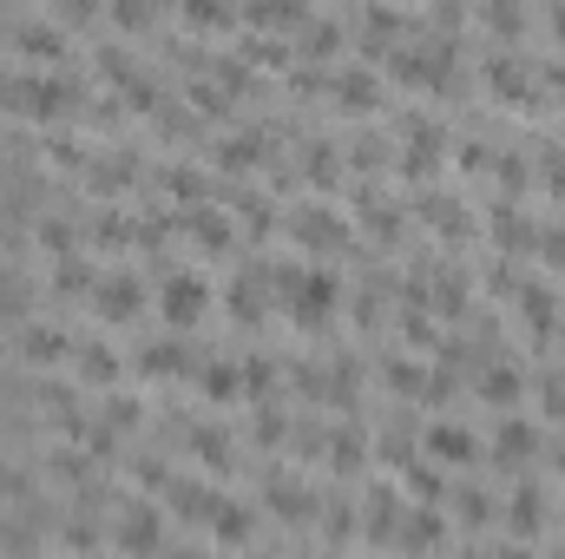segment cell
I'll use <instances>...</instances> for the list:
<instances>
[{
	"label": "cell",
	"mask_w": 565,
	"mask_h": 559,
	"mask_svg": "<svg viewBox=\"0 0 565 559\" xmlns=\"http://www.w3.org/2000/svg\"><path fill=\"white\" fill-rule=\"evenodd\" d=\"M113 547H126V553H158L164 540H171V520H164V507H151V500H126L119 514H113V534H106Z\"/></svg>",
	"instance_id": "1"
},
{
	"label": "cell",
	"mask_w": 565,
	"mask_h": 559,
	"mask_svg": "<svg viewBox=\"0 0 565 559\" xmlns=\"http://www.w3.org/2000/svg\"><path fill=\"white\" fill-rule=\"evenodd\" d=\"M158 309H164V323L171 329H191L204 309H211V296H204V277H164V289H158Z\"/></svg>",
	"instance_id": "2"
},
{
	"label": "cell",
	"mask_w": 565,
	"mask_h": 559,
	"mask_svg": "<svg viewBox=\"0 0 565 559\" xmlns=\"http://www.w3.org/2000/svg\"><path fill=\"white\" fill-rule=\"evenodd\" d=\"M93 296H99L93 309H99L106 323H132V316L145 309V283L139 277H99L93 283Z\"/></svg>",
	"instance_id": "3"
},
{
	"label": "cell",
	"mask_w": 565,
	"mask_h": 559,
	"mask_svg": "<svg viewBox=\"0 0 565 559\" xmlns=\"http://www.w3.org/2000/svg\"><path fill=\"white\" fill-rule=\"evenodd\" d=\"M79 106V86L66 80H26V119H66Z\"/></svg>",
	"instance_id": "4"
},
{
	"label": "cell",
	"mask_w": 565,
	"mask_h": 559,
	"mask_svg": "<svg viewBox=\"0 0 565 559\" xmlns=\"http://www.w3.org/2000/svg\"><path fill=\"white\" fill-rule=\"evenodd\" d=\"M540 454V428L533 421H500V434H493V461L500 467H526Z\"/></svg>",
	"instance_id": "5"
},
{
	"label": "cell",
	"mask_w": 565,
	"mask_h": 559,
	"mask_svg": "<svg viewBox=\"0 0 565 559\" xmlns=\"http://www.w3.org/2000/svg\"><path fill=\"white\" fill-rule=\"evenodd\" d=\"M20 356H26L33 369H53V362H73V342H66L60 329L33 323V329H20Z\"/></svg>",
	"instance_id": "6"
},
{
	"label": "cell",
	"mask_w": 565,
	"mask_h": 559,
	"mask_svg": "<svg viewBox=\"0 0 565 559\" xmlns=\"http://www.w3.org/2000/svg\"><path fill=\"white\" fill-rule=\"evenodd\" d=\"M73 376L93 382V389H113V382H119V356H113L106 342H79V349H73Z\"/></svg>",
	"instance_id": "7"
},
{
	"label": "cell",
	"mask_w": 565,
	"mask_h": 559,
	"mask_svg": "<svg viewBox=\"0 0 565 559\" xmlns=\"http://www.w3.org/2000/svg\"><path fill=\"white\" fill-rule=\"evenodd\" d=\"M13 53H26V60H60V53H66V40H60V27L26 20V27H13Z\"/></svg>",
	"instance_id": "8"
},
{
	"label": "cell",
	"mask_w": 565,
	"mask_h": 559,
	"mask_svg": "<svg viewBox=\"0 0 565 559\" xmlns=\"http://www.w3.org/2000/svg\"><path fill=\"white\" fill-rule=\"evenodd\" d=\"M440 540H447L440 507H408V527H395V547H440Z\"/></svg>",
	"instance_id": "9"
},
{
	"label": "cell",
	"mask_w": 565,
	"mask_h": 559,
	"mask_svg": "<svg viewBox=\"0 0 565 559\" xmlns=\"http://www.w3.org/2000/svg\"><path fill=\"white\" fill-rule=\"evenodd\" d=\"M329 309H335V283L309 277V283H302V296H296V323H302V329H316V323H329Z\"/></svg>",
	"instance_id": "10"
},
{
	"label": "cell",
	"mask_w": 565,
	"mask_h": 559,
	"mask_svg": "<svg viewBox=\"0 0 565 559\" xmlns=\"http://www.w3.org/2000/svg\"><path fill=\"white\" fill-rule=\"evenodd\" d=\"M211 540H217V547H244V540H250V514L231 507V500H217V507H211Z\"/></svg>",
	"instance_id": "11"
},
{
	"label": "cell",
	"mask_w": 565,
	"mask_h": 559,
	"mask_svg": "<svg viewBox=\"0 0 565 559\" xmlns=\"http://www.w3.org/2000/svg\"><path fill=\"white\" fill-rule=\"evenodd\" d=\"M427 454L447 461V467H460V461H473V434H467V428H434V434H427Z\"/></svg>",
	"instance_id": "12"
},
{
	"label": "cell",
	"mask_w": 565,
	"mask_h": 559,
	"mask_svg": "<svg viewBox=\"0 0 565 559\" xmlns=\"http://www.w3.org/2000/svg\"><path fill=\"white\" fill-rule=\"evenodd\" d=\"M171 507H178L184 520H211V507H217V500H211L198 481H171Z\"/></svg>",
	"instance_id": "13"
},
{
	"label": "cell",
	"mask_w": 565,
	"mask_h": 559,
	"mask_svg": "<svg viewBox=\"0 0 565 559\" xmlns=\"http://www.w3.org/2000/svg\"><path fill=\"white\" fill-rule=\"evenodd\" d=\"M507 520H513V534H520V540H533V534H540V520H546L540 494H533V487H520V494H513V514H507Z\"/></svg>",
	"instance_id": "14"
},
{
	"label": "cell",
	"mask_w": 565,
	"mask_h": 559,
	"mask_svg": "<svg viewBox=\"0 0 565 559\" xmlns=\"http://www.w3.org/2000/svg\"><path fill=\"white\" fill-rule=\"evenodd\" d=\"M184 362H191V356H184V342H151V349L139 356V369H145V376H178Z\"/></svg>",
	"instance_id": "15"
},
{
	"label": "cell",
	"mask_w": 565,
	"mask_h": 559,
	"mask_svg": "<svg viewBox=\"0 0 565 559\" xmlns=\"http://www.w3.org/2000/svg\"><path fill=\"white\" fill-rule=\"evenodd\" d=\"M480 395H487V402H500V409H513V395H520V376H513V369H493V376L480 382Z\"/></svg>",
	"instance_id": "16"
},
{
	"label": "cell",
	"mask_w": 565,
	"mask_h": 559,
	"mask_svg": "<svg viewBox=\"0 0 565 559\" xmlns=\"http://www.w3.org/2000/svg\"><path fill=\"white\" fill-rule=\"evenodd\" d=\"M139 402H132V395H106V434H113V428H139Z\"/></svg>",
	"instance_id": "17"
},
{
	"label": "cell",
	"mask_w": 565,
	"mask_h": 559,
	"mask_svg": "<svg viewBox=\"0 0 565 559\" xmlns=\"http://www.w3.org/2000/svg\"><path fill=\"white\" fill-rule=\"evenodd\" d=\"M46 467H53L60 481H86V461H79L73 447H53V461H46Z\"/></svg>",
	"instance_id": "18"
},
{
	"label": "cell",
	"mask_w": 565,
	"mask_h": 559,
	"mask_svg": "<svg viewBox=\"0 0 565 559\" xmlns=\"http://www.w3.org/2000/svg\"><path fill=\"white\" fill-rule=\"evenodd\" d=\"M270 507H277V514H302V487H296V481H277V487H270Z\"/></svg>",
	"instance_id": "19"
},
{
	"label": "cell",
	"mask_w": 565,
	"mask_h": 559,
	"mask_svg": "<svg viewBox=\"0 0 565 559\" xmlns=\"http://www.w3.org/2000/svg\"><path fill=\"white\" fill-rule=\"evenodd\" d=\"M355 447H362L355 434H335V441H329V461H335V467H355V461H362Z\"/></svg>",
	"instance_id": "20"
},
{
	"label": "cell",
	"mask_w": 565,
	"mask_h": 559,
	"mask_svg": "<svg viewBox=\"0 0 565 559\" xmlns=\"http://www.w3.org/2000/svg\"><path fill=\"white\" fill-rule=\"evenodd\" d=\"M487 514H493V500H487V494H460V520H467V527H480Z\"/></svg>",
	"instance_id": "21"
},
{
	"label": "cell",
	"mask_w": 565,
	"mask_h": 559,
	"mask_svg": "<svg viewBox=\"0 0 565 559\" xmlns=\"http://www.w3.org/2000/svg\"><path fill=\"white\" fill-rule=\"evenodd\" d=\"M60 540H66V547H99L106 534H99V527H86V520H66V534H60Z\"/></svg>",
	"instance_id": "22"
},
{
	"label": "cell",
	"mask_w": 565,
	"mask_h": 559,
	"mask_svg": "<svg viewBox=\"0 0 565 559\" xmlns=\"http://www.w3.org/2000/svg\"><path fill=\"white\" fill-rule=\"evenodd\" d=\"M204 389H211V395H237V369H211Z\"/></svg>",
	"instance_id": "23"
},
{
	"label": "cell",
	"mask_w": 565,
	"mask_h": 559,
	"mask_svg": "<svg viewBox=\"0 0 565 559\" xmlns=\"http://www.w3.org/2000/svg\"><path fill=\"white\" fill-rule=\"evenodd\" d=\"M0 494H7V500H13V494H20V474H13V467H7V461H0Z\"/></svg>",
	"instance_id": "24"
}]
</instances>
